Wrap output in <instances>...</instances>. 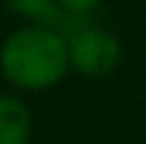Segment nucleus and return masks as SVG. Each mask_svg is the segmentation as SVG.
<instances>
[{"mask_svg": "<svg viewBox=\"0 0 146 144\" xmlns=\"http://www.w3.org/2000/svg\"><path fill=\"white\" fill-rule=\"evenodd\" d=\"M33 117L16 95H0V144H30Z\"/></svg>", "mask_w": 146, "mask_h": 144, "instance_id": "obj_3", "label": "nucleus"}, {"mask_svg": "<svg viewBox=\"0 0 146 144\" xmlns=\"http://www.w3.org/2000/svg\"><path fill=\"white\" fill-rule=\"evenodd\" d=\"M14 14L27 16V19H49L54 14V0H5Z\"/></svg>", "mask_w": 146, "mask_h": 144, "instance_id": "obj_4", "label": "nucleus"}, {"mask_svg": "<svg viewBox=\"0 0 146 144\" xmlns=\"http://www.w3.org/2000/svg\"><path fill=\"white\" fill-rule=\"evenodd\" d=\"M0 71L19 90H49L68 74V44L52 27H22L5 38Z\"/></svg>", "mask_w": 146, "mask_h": 144, "instance_id": "obj_1", "label": "nucleus"}, {"mask_svg": "<svg viewBox=\"0 0 146 144\" xmlns=\"http://www.w3.org/2000/svg\"><path fill=\"white\" fill-rule=\"evenodd\" d=\"M65 44H68V68L78 71L81 76H89V79L108 76L119 65L122 57L119 38L95 25H84Z\"/></svg>", "mask_w": 146, "mask_h": 144, "instance_id": "obj_2", "label": "nucleus"}, {"mask_svg": "<svg viewBox=\"0 0 146 144\" xmlns=\"http://www.w3.org/2000/svg\"><path fill=\"white\" fill-rule=\"evenodd\" d=\"M100 3H103V0H54V5H57L60 11H65L68 16H87V14H92Z\"/></svg>", "mask_w": 146, "mask_h": 144, "instance_id": "obj_5", "label": "nucleus"}]
</instances>
